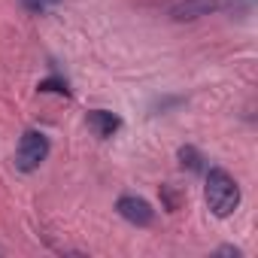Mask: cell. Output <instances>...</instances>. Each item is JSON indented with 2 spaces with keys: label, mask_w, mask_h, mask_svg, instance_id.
<instances>
[{
  "label": "cell",
  "mask_w": 258,
  "mask_h": 258,
  "mask_svg": "<svg viewBox=\"0 0 258 258\" xmlns=\"http://www.w3.org/2000/svg\"><path fill=\"white\" fill-rule=\"evenodd\" d=\"M207 207H210V213L213 216H219V219H225V216H231L234 210H237V204H240V185H237V179L228 173V170H222V167H213L210 173H207Z\"/></svg>",
  "instance_id": "obj_1"
},
{
  "label": "cell",
  "mask_w": 258,
  "mask_h": 258,
  "mask_svg": "<svg viewBox=\"0 0 258 258\" xmlns=\"http://www.w3.org/2000/svg\"><path fill=\"white\" fill-rule=\"evenodd\" d=\"M49 137L43 131H25L22 140H19V149H16V167L22 173H34L46 158H49Z\"/></svg>",
  "instance_id": "obj_2"
},
{
  "label": "cell",
  "mask_w": 258,
  "mask_h": 258,
  "mask_svg": "<svg viewBox=\"0 0 258 258\" xmlns=\"http://www.w3.org/2000/svg\"><path fill=\"white\" fill-rule=\"evenodd\" d=\"M115 210H118V216H121L124 222H131V225H137V228H146V225L155 222L152 204H149L146 198H137V195H121V198L115 201Z\"/></svg>",
  "instance_id": "obj_3"
},
{
  "label": "cell",
  "mask_w": 258,
  "mask_h": 258,
  "mask_svg": "<svg viewBox=\"0 0 258 258\" xmlns=\"http://www.w3.org/2000/svg\"><path fill=\"white\" fill-rule=\"evenodd\" d=\"M222 7V0H182L170 10V16L176 22H191V19H201V16H210L213 10Z\"/></svg>",
  "instance_id": "obj_4"
},
{
  "label": "cell",
  "mask_w": 258,
  "mask_h": 258,
  "mask_svg": "<svg viewBox=\"0 0 258 258\" xmlns=\"http://www.w3.org/2000/svg\"><path fill=\"white\" fill-rule=\"evenodd\" d=\"M88 127L94 131V137L109 140L118 127H121V118H118L115 112H109V109H91V112H88Z\"/></svg>",
  "instance_id": "obj_5"
},
{
  "label": "cell",
  "mask_w": 258,
  "mask_h": 258,
  "mask_svg": "<svg viewBox=\"0 0 258 258\" xmlns=\"http://www.w3.org/2000/svg\"><path fill=\"white\" fill-rule=\"evenodd\" d=\"M61 0H22V7L28 10V13H34V16H43V13H49L52 7H58Z\"/></svg>",
  "instance_id": "obj_6"
},
{
  "label": "cell",
  "mask_w": 258,
  "mask_h": 258,
  "mask_svg": "<svg viewBox=\"0 0 258 258\" xmlns=\"http://www.w3.org/2000/svg\"><path fill=\"white\" fill-rule=\"evenodd\" d=\"M179 161H182V167H188V170H201V155H198V149H191V146H182L179 149Z\"/></svg>",
  "instance_id": "obj_7"
},
{
  "label": "cell",
  "mask_w": 258,
  "mask_h": 258,
  "mask_svg": "<svg viewBox=\"0 0 258 258\" xmlns=\"http://www.w3.org/2000/svg\"><path fill=\"white\" fill-rule=\"evenodd\" d=\"M37 91H55V94H64V97H70V88H67V82L64 79H43L40 85H37Z\"/></svg>",
  "instance_id": "obj_8"
},
{
  "label": "cell",
  "mask_w": 258,
  "mask_h": 258,
  "mask_svg": "<svg viewBox=\"0 0 258 258\" xmlns=\"http://www.w3.org/2000/svg\"><path fill=\"white\" fill-rule=\"evenodd\" d=\"M216 255H234V258H237L240 249H237V246H222V249H216Z\"/></svg>",
  "instance_id": "obj_9"
}]
</instances>
